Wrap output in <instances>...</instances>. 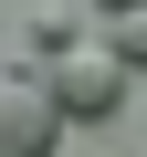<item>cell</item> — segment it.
Returning <instances> with one entry per match:
<instances>
[{
    "mask_svg": "<svg viewBox=\"0 0 147 157\" xmlns=\"http://www.w3.org/2000/svg\"><path fill=\"white\" fill-rule=\"evenodd\" d=\"M95 11H147V0H95Z\"/></svg>",
    "mask_w": 147,
    "mask_h": 157,
    "instance_id": "5b68a950",
    "label": "cell"
},
{
    "mask_svg": "<svg viewBox=\"0 0 147 157\" xmlns=\"http://www.w3.org/2000/svg\"><path fill=\"white\" fill-rule=\"evenodd\" d=\"M105 52H116L126 73H147V11H116V32H105Z\"/></svg>",
    "mask_w": 147,
    "mask_h": 157,
    "instance_id": "277c9868",
    "label": "cell"
},
{
    "mask_svg": "<svg viewBox=\"0 0 147 157\" xmlns=\"http://www.w3.org/2000/svg\"><path fill=\"white\" fill-rule=\"evenodd\" d=\"M53 136H63L53 84L32 63H0V157H53Z\"/></svg>",
    "mask_w": 147,
    "mask_h": 157,
    "instance_id": "7a4b0ae2",
    "label": "cell"
},
{
    "mask_svg": "<svg viewBox=\"0 0 147 157\" xmlns=\"http://www.w3.org/2000/svg\"><path fill=\"white\" fill-rule=\"evenodd\" d=\"M21 42H32L42 63H53V52H74V42H84V21H74V0H42V11L21 21Z\"/></svg>",
    "mask_w": 147,
    "mask_h": 157,
    "instance_id": "3957f363",
    "label": "cell"
},
{
    "mask_svg": "<svg viewBox=\"0 0 147 157\" xmlns=\"http://www.w3.org/2000/svg\"><path fill=\"white\" fill-rule=\"evenodd\" d=\"M42 84H53L63 126H74V115L95 126V115H116V105H126V63H116L105 42H74V52H53V73H42Z\"/></svg>",
    "mask_w": 147,
    "mask_h": 157,
    "instance_id": "6da1fadb",
    "label": "cell"
}]
</instances>
